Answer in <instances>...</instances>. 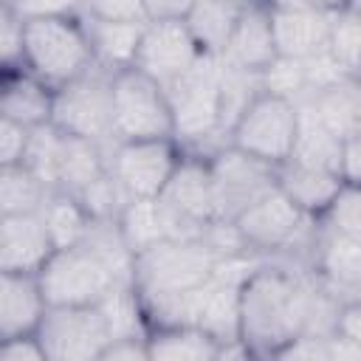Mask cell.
I'll list each match as a JSON object with an SVG mask.
<instances>
[{"mask_svg": "<svg viewBox=\"0 0 361 361\" xmlns=\"http://www.w3.org/2000/svg\"><path fill=\"white\" fill-rule=\"evenodd\" d=\"M341 299L310 271L268 257L240 288V338L254 358H276L302 333L330 336Z\"/></svg>", "mask_w": 361, "mask_h": 361, "instance_id": "6da1fadb", "label": "cell"}, {"mask_svg": "<svg viewBox=\"0 0 361 361\" xmlns=\"http://www.w3.org/2000/svg\"><path fill=\"white\" fill-rule=\"evenodd\" d=\"M220 259L223 257L214 254L203 240H161L135 254L133 288L144 305L161 302L200 288L206 279H212Z\"/></svg>", "mask_w": 361, "mask_h": 361, "instance_id": "7a4b0ae2", "label": "cell"}, {"mask_svg": "<svg viewBox=\"0 0 361 361\" xmlns=\"http://www.w3.org/2000/svg\"><path fill=\"white\" fill-rule=\"evenodd\" d=\"M172 116H175V138L186 152L206 155V144L220 130L223 110V59L203 56L189 73L175 79L166 87Z\"/></svg>", "mask_w": 361, "mask_h": 361, "instance_id": "3957f363", "label": "cell"}, {"mask_svg": "<svg viewBox=\"0 0 361 361\" xmlns=\"http://www.w3.org/2000/svg\"><path fill=\"white\" fill-rule=\"evenodd\" d=\"M48 305H99L121 285H133L96 245L82 240L71 248H56L39 271Z\"/></svg>", "mask_w": 361, "mask_h": 361, "instance_id": "277c9868", "label": "cell"}, {"mask_svg": "<svg viewBox=\"0 0 361 361\" xmlns=\"http://www.w3.org/2000/svg\"><path fill=\"white\" fill-rule=\"evenodd\" d=\"M93 62L82 14L25 20V68L45 85L59 87L85 73Z\"/></svg>", "mask_w": 361, "mask_h": 361, "instance_id": "5b68a950", "label": "cell"}, {"mask_svg": "<svg viewBox=\"0 0 361 361\" xmlns=\"http://www.w3.org/2000/svg\"><path fill=\"white\" fill-rule=\"evenodd\" d=\"M234 226L245 245L259 257L288 254L293 248H310L319 234V220L307 217L279 186L254 200L234 217Z\"/></svg>", "mask_w": 361, "mask_h": 361, "instance_id": "8992f818", "label": "cell"}, {"mask_svg": "<svg viewBox=\"0 0 361 361\" xmlns=\"http://www.w3.org/2000/svg\"><path fill=\"white\" fill-rule=\"evenodd\" d=\"M62 133L113 144V71L93 62L76 79L54 87V118Z\"/></svg>", "mask_w": 361, "mask_h": 361, "instance_id": "52a82bcc", "label": "cell"}, {"mask_svg": "<svg viewBox=\"0 0 361 361\" xmlns=\"http://www.w3.org/2000/svg\"><path fill=\"white\" fill-rule=\"evenodd\" d=\"M113 138H175V116L166 87L138 68L113 73Z\"/></svg>", "mask_w": 361, "mask_h": 361, "instance_id": "ba28073f", "label": "cell"}, {"mask_svg": "<svg viewBox=\"0 0 361 361\" xmlns=\"http://www.w3.org/2000/svg\"><path fill=\"white\" fill-rule=\"evenodd\" d=\"M296 133H299L296 102L262 90L228 130V144L279 166L293 155Z\"/></svg>", "mask_w": 361, "mask_h": 361, "instance_id": "9c48e42d", "label": "cell"}, {"mask_svg": "<svg viewBox=\"0 0 361 361\" xmlns=\"http://www.w3.org/2000/svg\"><path fill=\"white\" fill-rule=\"evenodd\" d=\"M158 200L166 212L172 240H200L206 226L220 220L209 155L183 149V158Z\"/></svg>", "mask_w": 361, "mask_h": 361, "instance_id": "30bf717a", "label": "cell"}, {"mask_svg": "<svg viewBox=\"0 0 361 361\" xmlns=\"http://www.w3.org/2000/svg\"><path fill=\"white\" fill-rule=\"evenodd\" d=\"M107 169L118 180L127 200L161 197L169 178L175 175L183 147L178 138H144V141H113L104 147Z\"/></svg>", "mask_w": 361, "mask_h": 361, "instance_id": "8fae6325", "label": "cell"}, {"mask_svg": "<svg viewBox=\"0 0 361 361\" xmlns=\"http://www.w3.org/2000/svg\"><path fill=\"white\" fill-rule=\"evenodd\" d=\"M37 336L48 361H102L113 338L99 305H51Z\"/></svg>", "mask_w": 361, "mask_h": 361, "instance_id": "7c38bea8", "label": "cell"}, {"mask_svg": "<svg viewBox=\"0 0 361 361\" xmlns=\"http://www.w3.org/2000/svg\"><path fill=\"white\" fill-rule=\"evenodd\" d=\"M209 169L214 180L217 212L223 220H234L254 200L276 189V166L231 144H223L209 155Z\"/></svg>", "mask_w": 361, "mask_h": 361, "instance_id": "4fadbf2b", "label": "cell"}, {"mask_svg": "<svg viewBox=\"0 0 361 361\" xmlns=\"http://www.w3.org/2000/svg\"><path fill=\"white\" fill-rule=\"evenodd\" d=\"M203 56L206 54L195 42L186 20H147L133 68L169 87L175 79L189 73Z\"/></svg>", "mask_w": 361, "mask_h": 361, "instance_id": "5bb4252c", "label": "cell"}, {"mask_svg": "<svg viewBox=\"0 0 361 361\" xmlns=\"http://www.w3.org/2000/svg\"><path fill=\"white\" fill-rule=\"evenodd\" d=\"M54 251L56 245L39 212L0 217V271L39 274L45 262L54 257Z\"/></svg>", "mask_w": 361, "mask_h": 361, "instance_id": "9a60e30c", "label": "cell"}, {"mask_svg": "<svg viewBox=\"0 0 361 361\" xmlns=\"http://www.w3.org/2000/svg\"><path fill=\"white\" fill-rule=\"evenodd\" d=\"M271 8V25L279 56L290 59H307L330 45V28L333 17L319 8L307 6H288V3H268Z\"/></svg>", "mask_w": 361, "mask_h": 361, "instance_id": "2e32d148", "label": "cell"}, {"mask_svg": "<svg viewBox=\"0 0 361 361\" xmlns=\"http://www.w3.org/2000/svg\"><path fill=\"white\" fill-rule=\"evenodd\" d=\"M279 56L274 25H271V8L265 0L245 3L240 23L234 25V34L223 51V62L240 71L262 73L274 59Z\"/></svg>", "mask_w": 361, "mask_h": 361, "instance_id": "e0dca14e", "label": "cell"}, {"mask_svg": "<svg viewBox=\"0 0 361 361\" xmlns=\"http://www.w3.org/2000/svg\"><path fill=\"white\" fill-rule=\"evenodd\" d=\"M48 307L39 274L0 271V338L37 333Z\"/></svg>", "mask_w": 361, "mask_h": 361, "instance_id": "ac0fdd59", "label": "cell"}, {"mask_svg": "<svg viewBox=\"0 0 361 361\" xmlns=\"http://www.w3.org/2000/svg\"><path fill=\"white\" fill-rule=\"evenodd\" d=\"M276 186L307 214L322 220L324 212L333 206L338 192L344 189V180L338 172L305 164L299 158H288L276 166Z\"/></svg>", "mask_w": 361, "mask_h": 361, "instance_id": "d6986e66", "label": "cell"}, {"mask_svg": "<svg viewBox=\"0 0 361 361\" xmlns=\"http://www.w3.org/2000/svg\"><path fill=\"white\" fill-rule=\"evenodd\" d=\"M310 271L338 296L361 279V240L333 231L319 220V234L310 254Z\"/></svg>", "mask_w": 361, "mask_h": 361, "instance_id": "ffe728a7", "label": "cell"}, {"mask_svg": "<svg viewBox=\"0 0 361 361\" xmlns=\"http://www.w3.org/2000/svg\"><path fill=\"white\" fill-rule=\"evenodd\" d=\"M0 116L25 127H42L54 118V87L34 76L28 68L3 71Z\"/></svg>", "mask_w": 361, "mask_h": 361, "instance_id": "44dd1931", "label": "cell"}, {"mask_svg": "<svg viewBox=\"0 0 361 361\" xmlns=\"http://www.w3.org/2000/svg\"><path fill=\"white\" fill-rule=\"evenodd\" d=\"M85 28H87V39L93 48V59L107 68V71H124L135 65V54L141 45V34H144V23H133V20H99V17H87L82 14Z\"/></svg>", "mask_w": 361, "mask_h": 361, "instance_id": "7402d4cb", "label": "cell"}, {"mask_svg": "<svg viewBox=\"0 0 361 361\" xmlns=\"http://www.w3.org/2000/svg\"><path fill=\"white\" fill-rule=\"evenodd\" d=\"M149 361H214L220 341L197 324H155L147 333Z\"/></svg>", "mask_w": 361, "mask_h": 361, "instance_id": "603a6c76", "label": "cell"}, {"mask_svg": "<svg viewBox=\"0 0 361 361\" xmlns=\"http://www.w3.org/2000/svg\"><path fill=\"white\" fill-rule=\"evenodd\" d=\"M243 8L245 0H195L183 20L206 56H223Z\"/></svg>", "mask_w": 361, "mask_h": 361, "instance_id": "cb8c5ba5", "label": "cell"}, {"mask_svg": "<svg viewBox=\"0 0 361 361\" xmlns=\"http://www.w3.org/2000/svg\"><path fill=\"white\" fill-rule=\"evenodd\" d=\"M305 102L313 107L319 121L341 141L361 133V79L358 76H344L313 96H305Z\"/></svg>", "mask_w": 361, "mask_h": 361, "instance_id": "d4e9b609", "label": "cell"}, {"mask_svg": "<svg viewBox=\"0 0 361 361\" xmlns=\"http://www.w3.org/2000/svg\"><path fill=\"white\" fill-rule=\"evenodd\" d=\"M116 220H118L121 237H124V243L133 254H141V251H147L149 245H155L161 240H172L169 220H166V212H164L158 197L127 200Z\"/></svg>", "mask_w": 361, "mask_h": 361, "instance_id": "484cf974", "label": "cell"}, {"mask_svg": "<svg viewBox=\"0 0 361 361\" xmlns=\"http://www.w3.org/2000/svg\"><path fill=\"white\" fill-rule=\"evenodd\" d=\"M39 217L54 240L56 248H71V245H79L90 226H93V217L90 212L85 209V203L73 195V192H65V189H54L42 209H39Z\"/></svg>", "mask_w": 361, "mask_h": 361, "instance_id": "4316f807", "label": "cell"}, {"mask_svg": "<svg viewBox=\"0 0 361 361\" xmlns=\"http://www.w3.org/2000/svg\"><path fill=\"white\" fill-rule=\"evenodd\" d=\"M107 172V155L104 147L87 138L62 135V152H59V186L65 192L79 195L85 186H90L96 178Z\"/></svg>", "mask_w": 361, "mask_h": 361, "instance_id": "83f0119b", "label": "cell"}, {"mask_svg": "<svg viewBox=\"0 0 361 361\" xmlns=\"http://www.w3.org/2000/svg\"><path fill=\"white\" fill-rule=\"evenodd\" d=\"M296 107H299V133H296V147H293V155L290 158H299L305 164H313V166H324V169L338 172L341 138L333 135L319 121V116L313 113V107L305 99H299Z\"/></svg>", "mask_w": 361, "mask_h": 361, "instance_id": "f1b7e54d", "label": "cell"}, {"mask_svg": "<svg viewBox=\"0 0 361 361\" xmlns=\"http://www.w3.org/2000/svg\"><path fill=\"white\" fill-rule=\"evenodd\" d=\"M51 192L54 189H48L25 164L0 166V212L3 214L39 212Z\"/></svg>", "mask_w": 361, "mask_h": 361, "instance_id": "f546056e", "label": "cell"}, {"mask_svg": "<svg viewBox=\"0 0 361 361\" xmlns=\"http://www.w3.org/2000/svg\"><path fill=\"white\" fill-rule=\"evenodd\" d=\"M62 130L56 124H42L31 130V141L25 149V166L48 186H59V152H62Z\"/></svg>", "mask_w": 361, "mask_h": 361, "instance_id": "4dcf8cb0", "label": "cell"}, {"mask_svg": "<svg viewBox=\"0 0 361 361\" xmlns=\"http://www.w3.org/2000/svg\"><path fill=\"white\" fill-rule=\"evenodd\" d=\"M330 51L338 59V65L344 68L347 76H358L361 79V20L338 11L333 17V28H330Z\"/></svg>", "mask_w": 361, "mask_h": 361, "instance_id": "1f68e13d", "label": "cell"}, {"mask_svg": "<svg viewBox=\"0 0 361 361\" xmlns=\"http://www.w3.org/2000/svg\"><path fill=\"white\" fill-rule=\"evenodd\" d=\"M262 90L299 102L307 96V82H305V68L302 59H290V56H276L262 73H259Z\"/></svg>", "mask_w": 361, "mask_h": 361, "instance_id": "d6a6232c", "label": "cell"}, {"mask_svg": "<svg viewBox=\"0 0 361 361\" xmlns=\"http://www.w3.org/2000/svg\"><path fill=\"white\" fill-rule=\"evenodd\" d=\"M0 65L3 71L25 68V20L6 3L0 11Z\"/></svg>", "mask_w": 361, "mask_h": 361, "instance_id": "836d02e7", "label": "cell"}, {"mask_svg": "<svg viewBox=\"0 0 361 361\" xmlns=\"http://www.w3.org/2000/svg\"><path fill=\"white\" fill-rule=\"evenodd\" d=\"M302 68H305L307 96H313V93L324 90V87H330L333 82H338V79H344V76H347V73H344V68L338 65V59L333 56L330 45H327L324 51H319V54H313V56L302 59Z\"/></svg>", "mask_w": 361, "mask_h": 361, "instance_id": "e575fe53", "label": "cell"}, {"mask_svg": "<svg viewBox=\"0 0 361 361\" xmlns=\"http://www.w3.org/2000/svg\"><path fill=\"white\" fill-rule=\"evenodd\" d=\"M6 6H11L23 20L85 14V0H6Z\"/></svg>", "mask_w": 361, "mask_h": 361, "instance_id": "d590c367", "label": "cell"}, {"mask_svg": "<svg viewBox=\"0 0 361 361\" xmlns=\"http://www.w3.org/2000/svg\"><path fill=\"white\" fill-rule=\"evenodd\" d=\"M28 141H31V127L0 116V166L23 164Z\"/></svg>", "mask_w": 361, "mask_h": 361, "instance_id": "8d00e7d4", "label": "cell"}, {"mask_svg": "<svg viewBox=\"0 0 361 361\" xmlns=\"http://www.w3.org/2000/svg\"><path fill=\"white\" fill-rule=\"evenodd\" d=\"M85 14L99 20H133V23L147 20L144 0H85Z\"/></svg>", "mask_w": 361, "mask_h": 361, "instance_id": "74e56055", "label": "cell"}, {"mask_svg": "<svg viewBox=\"0 0 361 361\" xmlns=\"http://www.w3.org/2000/svg\"><path fill=\"white\" fill-rule=\"evenodd\" d=\"M0 358L3 361H48L45 347H42L37 333L14 336V338H0Z\"/></svg>", "mask_w": 361, "mask_h": 361, "instance_id": "f35d334b", "label": "cell"}, {"mask_svg": "<svg viewBox=\"0 0 361 361\" xmlns=\"http://www.w3.org/2000/svg\"><path fill=\"white\" fill-rule=\"evenodd\" d=\"M276 358H310V361H330V350H327V336H316V333H302L296 336L290 344H285L279 350Z\"/></svg>", "mask_w": 361, "mask_h": 361, "instance_id": "ab89813d", "label": "cell"}, {"mask_svg": "<svg viewBox=\"0 0 361 361\" xmlns=\"http://www.w3.org/2000/svg\"><path fill=\"white\" fill-rule=\"evenodd\" d=\"M102 361H149L147 336H118V338H113L104 347Z\"/></svg>", "mask_w": 361, "mask_h": 361, "instance_id": "60d3db41", "label": "cell"}, {"mask_svg": "<svg viewBox=\"0 0 361 361\" xmlns=\"http://www.w3.org/2000/svg\"><path fill=\"white\" fill-rule=\"evenodd\" d=\"M338 175L344 186L361 189V133L341 141V158H338Z\"/></svg>", "mask_w": 361, "mask_h": 361, "instance_id": "b9f144b4", "label": "cell"}, {"mask_svg": "<svg viewBox=\"0 0 361 361\" xmlns=\"http://www.w3.org/2000/svg\"><path fill=\"white\" fill-rule=\"evenodd\" d=\"M336 333L361 347V296L341 299L336 313Z\"/></svg>", "mask_w": 361, "mask_h": 361, "instance_id": "7bdbcfd3", "label": "cell"}, {"mask_svg": "<svg viewBox=\"0 0 361 361\" xmlns=\"http://www.w3.org/2000/svg\"><path fill=\"white\" fill-rule=\"evenodd\" d=\"M195 0H144L147 20H183Z\"/></svg>", "mask_w": 361, "mask_h": 361, "instance_id": "ee69618b", "label": "cell"}, {"mask_svg": "<svg viewBox=\"0 0 361 361\" xmlns=\"http://www.w3.org/2000/svg\"><path fill=\"white\" fill-rule=\"evenodd\" d=\"M265 3L307 6V8H319V11H327V14H336V11H344V3H347V0H265Z\"/></svg>", "mask_w": 361, "mask_h": 361, "instance_id": "f6af8a7d", "label": "cell"}, {"mask_svg": "<svg viewBox=\"0 0 361 361\" xmlns=\"http://www.w3.org/2000/svg\"><path fill=\"white\" fill-rule=\"evenodd\" d=\"M344 11L361 20V0H347V3H344Z\"/></svg>", "mask_w": 361, "mask_h": 361, "instance_id": "bcb514c9", "label": "cell"}, {"mask_svg": "<svg viewBox=\"0 0 361 361\" xmlns=\"http://www.w3.org/2000/svg\"><path fill=\"white\" fill-rule=\"evenodd\" d=\"M353 296H361V279H358L355 285H350V288L344 290V296H341V299H353Z\"/></svg>", "mask_w": 361, "mask_h": 361, "instance_id": "7dc6e473", "label": "cell"}, {"mask_svg": "<svg viewBox=\"0 0 361 361\" xmlns=\"http://www.w3.org/2000/svg\"><path fill=\"white\" fill-rule=\"evenodd\" d=\"M245 3H257V0H245Z\"/></svg>", "mask_w": 361, "mask_h": 361, "instance_id": "c3c4849f", "label": "cell"}, {"mask_svg": "<svg viewBox=\"0 0 361 361\" xmlns=\"http://www.w3.org/2000/svg\"><path fill=\"white\" fill-rule=\"evenodd\" d=\"M3 3H6V0H3Z\"/></svg>", "mask_w": 361, "mask_h": 361, "instance_id": "681fc988", "label": "cell"}]
</instances>
